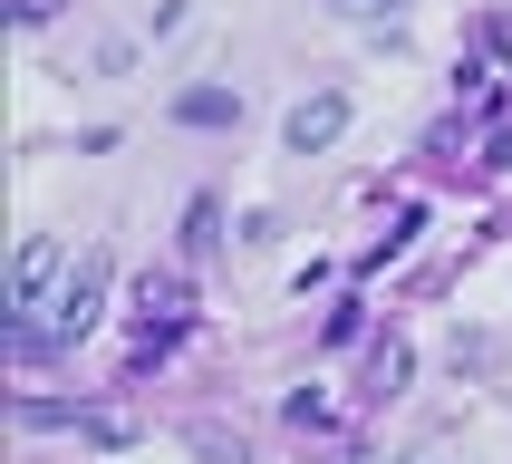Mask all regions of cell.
<instances>
[{
    "mask_svg": "<svg viewBox=\"0 0 512 464\" xmlns=\"http://www.w3.org/2000/svg\"><path fill=\"white\" fill-rule=\"evenodd\" d=\"M107 271H116V261L97 252V242H87V252H78V271H68V281H58V300H49V329H39V319H10V348H20V358L78 348L87 329L107 319Z\"/></svg>",
    "mask_w": 512,
    "mask_h": 464,
    "instance_id": "obj_1",
    "label": "cell"
},
{
    "mask_svg": "<svg viewBox=\"0 0 512 464\" xmlns=\"http://www.w3.org/2000/svg\"><path fill=\"white\" fill-rule=\"evenodd\" d=\"M78 261L58 252V232H29L20 242V261H10V319H29V310H49L58 300V281H68Z\"/></svg>",
    "mask_w": 512,
    "mask_h": 464,
    "instance_id": "obj_2",
    "label": "cell"
},
{
    "mask_svg": "<svg viewBox=\"0 0 512 464\" xmlns=\"http://www.w3.org/2000/svg\"><path fill=\"white\" fill-rule=\"evenodd\" d=\"M339 136H348V97H339V87H319V97H300V107L281 116V145H290V155H329Z\"/></svg>",
    "mask_w": 512,
    "mask_h": 464,
    "instance_id": "obj_3",
    "label": "cell"
},
{
    "mask_svg": "<svg viewBox=\"0 0 512 464\" xmlns=\"http://www.w3.org/2000/svg\"><path fill=\"white\" fill-rule=\"evenodd\" d=\"M136 319H145V348H165L174 329L194 319V300H184V281H174V271H145V281H136Z\"/></svg>",
    "mask_w": 512,
    "mask_h": 464,
    "instance_id": "obj_4",
    "label": "cell"
},
{
    "mask_svg": "<svg viewBox=\"0 0 512 464\" xmlns=\"http://www.w3.org/2000/svg\"><path fill=\"white\" fill-rule=\"evenodd\" d=\"M78 445H97V455H126V445H136V416H126V406H78Z\"/></svg>",
    "mask_w": 512,
    "mask_h": 464,
    "instance_id": "obj_5",
    "label": "cell"
},
{
    "mask_svg": "<svg viewBox=\"0 0 512 464\" xmlns=\"http://www.w3.org/2000/svg\"><path fill=\"white\" fill-rule=\"evenodd\" d=\"M213 252H223V203L194 194L184 203V261H213Z\"/></svg>",
    "mask_w": 512,
    "mask_h": 464,
    "instance_id": "obj_6",
    "label": "cell"
},
{
    "mask_svg": "<svg viewBox=\"0 0 512 464\" xmlns=\"http://www.w3.org/2000/svg\"><path fill=\"white\" fill-rule=\"evenodd\" d=\"M174 116H184V126H232V116H242V97H232V87H184V97H174Z\"/></svg>",
    "mask_w": 512,
    "mask_h": 464,
    "instance_id": "obj_7",
    "label": "cell"
},
{
    "mask_svg": "<svg viewBox=\"0 0 512 464\" xmlns=\"http://www.w3.org/2000/svg\"><path fill=\"white\" fill-rule=\"evenodd\" d=\"M493 368H503V339H484V329L455 339V377H493Z\"/></svg>",
    "mask_w": 512,
    "mask_h": 464,
    "instance_id": "obj_8",
    "label": "cell"
},
{
    "mask_svg": "<svg viewBox=\"0 0 512 464\" xmlns=\"http://www.w3.org/2000/svg\"><path fill=\"white\" fill-rule=\"evenodd\" d=\"M329 10H339L348 29H397V10H406V0H329Z\"/></svg>",
    "mask_w": 512,
    "mask_h": 464,
    "instance_id": "obj_9",
    "label": "cell"
},
{
    "mask_svg": "<svg viewBox=\"0 0 512 464\" xmlns=\"http://www.w3.org/2000/svg\"><path fill=\"white\" fill-rule=\"evenodd\" d=\"M397 387H406V348L387 339V348L368 358V397H397Z\"/></svg>",
    "mask_w": 512,
    "mask_h": 464,
    "instance_id": "obj_10",
    "label": "cell"
},
{
    "mask_svg": "<svg viewBox=\"0 0 512 464\" xmlns=\"http://www.w3.org/2000/svg\"><path fill=\"white\" fill-rule=\"evenodd\" d=\"M87 68H97V78H126V68H136V39H97Z\"/></svg>",
    "mask_w": 512,
    "mask_h": 464,
    "instance_id": "obj_11",
    "label": "cell"
},
{
    "mask_svg": "<svg viewBox=\"0 0 512 464\" xmlns=\"http://www.w3.org/2000/svg\"><path fill=\"white\" fill-rule=\"evenodd\" d=\"M406 464H445V455H406Z\"/></svg>",
    "mask_w": 512,
    "mask_h": 464,
    "instance_id": "obj_12",
    "label": "cell"
}]
</instances>
